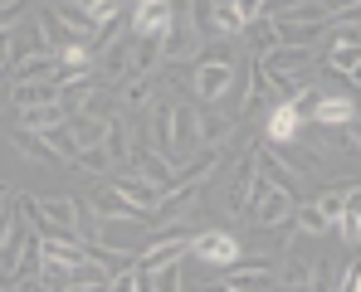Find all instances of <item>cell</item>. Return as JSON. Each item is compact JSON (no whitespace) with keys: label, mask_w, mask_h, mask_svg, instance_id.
Instances as JSON below:
<instances>
[{"label":"cell","mask_w":361,"mask_h":292,"mask_svg":"<svg viewBox=\"0 0 361 292\" xmlns=\"http://www.w3.org/2000/svg\"><path fill=\"white\" fill-rule=\"evenodd\" d=\"M337 234H342V243H357L361 239V205H342V215H337Z\"/></svg>","instance_id":"obj_28"},{"label":"cell","mask_w":361,"mask_h":292,"mask_svg":"<svg viewBox=\"0 0 361 292\" xmlns=\"http://www.w3.org/2000/svg\"><path fill=\"white\" fill-rule=\"evenodd\" d=\"M10 68H15V78H59L63 63L54 49H35V54H15L10 58Z\"/></svg>","instance_id":"obj_14"},{"label":"cell","mask_w":361,"mask_h":292,"mask_svg":"<svg viewBox=\"0 0 361 292\" xmlns=\"http://www.w3.org/2000/svg\"><path fill=\"white\" fill-rule=\"evenodd\" d=\"M103 151H108V156H113V166H118V161H127V156H132V137H127V122H122L118 113L108 117V127H103Z\"/></svg>","instance_id":"obj_19"},{"label":"cell","mask_w":361,"mask_h":292,"mask_svg":"<svg viewBox=\"0 0 361 292\" xmlns=\"http://www.w3.org/2000/svg\"><path fill=\"white\" fill-rule=\"evenodd\" d=\"M0 73H5V68H0Z\"/></svg>","instance_id":"obj_39"},{"label":"cell","mask_w":361,"mask_h":292,"mask_svg":"<svg viewBox=\"0 0 361 292\" xmlns=\"http://www.w3.org/2000/svg\"><path fill=\"white\" fill-rule=\"evenodd\" d=\"M10 146L20 151V156H30V161H39V166H63L59 151L44 141V132H30V127H15L10 132Z\"/></svg>","instance_id":"obj_13"},{"label":"cell","mask_w":361,"mask_h":292,"mask_svg":"<svg viewBox=\"0 0 361 292\" xmlns=\"http://www.w3.org/2000/svg\"><path fill=\"white\" fill-rule=\"evenodd\" d=\"M0 288H15V278H10V273H5V268H0Z\"/></svg>","instance_id":"obj_37"},{"label":"cell","mask_w":361,"mask_h":292,"mask_svg":"<svg viewBox=\"0 0 361 292\" xmlns=\"http://www.w3.org/2000/svg\"><path fill=\"white\" fill-rule=\"evenodd\" d=\"M302 127H307V117H302L298 103H279L274 113H269V146H283V141H293V137H302Z\"/></svg>","instance_id":"obj_10"},{"label":"cell","mask_w":361,"mask_h":292,"mask_svg":"<svg viewBox=\"0 0 361 292\" xmlns=\"http://www.w3.org/2000/svg\"><path fill=\"white\" fill-rule=\"evenodd\" d=\"M200 49H205V54H195L190 93H195L205 108H215V103H220V98L235 88V68H240V63H235V49H230V39H215V44L205 39Z\"/></svg>","instance_id":"obj_1"},{"label":"cell","mask_w":361,"mask_h":292,"mask_svg":"<svg viewBox=\"0 0 361 292\" xmlns=\"http://www.w3.org/2000/svg\"><path fill=\"white\" fill-rule=\"evenodd\" d=\"M357 63H361V49H327V68L342 73V78H357Z\"/></svg>","instance_id":"obj_30"},{"label":"cell","mask_w":361,"mask_h":292,"mask_svg":"<svg viewBox=\"0 0 361 292\" xmlns=\"http://www.w3.org/2000/svg\"><path fill=\"white\" fill-rule=\"evenodd\" d=\"M332 5H337L342 15H352V10H357V0H332Z\"/></svg>","instance_id":"obj_35"},{"label":"cell","mask_w":361,"mask_h":292,"mask_svg":"<svg viewBox=\"0 0 361 292\" xmlns=\"http://www.w3.org/2000/svg\"><path fill=\"white\" fill-rule=\"evenodd\" d=\"M264 15L269 20H307V25H332V15L342 20V10H332L327 0H264Z\"/></svg>","instance_id":"obj_7"},{"label":"cell","mask_w":361,"mask_h":292,"mask_svg":"<svg viewBox=\"0 0 361 292\" xmlns=\"http://www.w3.org/2000/svg\"><path fill=\"white\" fill-rule=\"evenodd\" d=\"M73 234H78V243H103L98 234H103V220L88 210V200H78V215H73Z\"/></svg>","instance_id":"obj_25"},{"label":"cell","mask_w":361,"mask_h":292,"mask_svg":"<svg viewBox=\"0 0 361 292\" xmlns=\"http://www.w3.org/2000/svg\"><path fill=\"white\" fill-rule=\"evenodd\" d=\"M230 10L240 15V25H254L264 15V0H230Z\"/></svg>","instance_id":"obj_31"},{"label":"cell","mask_w":361,"mask_h":292,"mask_svg":"<svg viewBox=\"0 0 361 292\" xmlns=\"http://www.w3.org/2000/svg\"><path fill=\"white\" fill-rule=\"evenodd\" d=\"M279 283H283V288H312V263L288 253V258H283V268H279Z\"/></svg>","instance_id":"obj_26"},{"label":"cell","mask_w":361,"mask_h":292,"mask_svg":"<svg viewBox=\"0 0 361 292\" xmlns=\"http://www.w3.org/2000/svg\"><path fill=\"white\" fill-rule=\"evenodd\" d=\"M279 283V268L274 263H249V268H235L230 263V273H225V292H259V288H274Z\"/></svg>","instance_id":"obj_9"},{"label":"cell","mask_w":361,"mask_h":292,"mask_svg":"<svg viewBox=\"0 0 361 292\" xmlns=\"http://www.w3.org/2000/svg\"><path fill=\"white\" fill-rule=\"evenodd\" d=\"M190 253L205 268H230V263H240V239L230 229H195L190 234Z\"/></svg>","instance_id":"obj_3"},{"label":"cell","mask_w":361,"mask_h":292,"mask_svg":"<svg viewBox=\"0 0 361 292\" xmlns=\"http://www.w3.org/2000/svg\"><path fill=\"white\" fill-rule=\"evenodd\" d=\"M44 141H49V146L59 151V161H63V166H68V156L78 151V141L68 137V127H63V122H54V127H44Z\"/></svg>","instance_id":"obj_29"},{"label":"cell","mask_w":361,"mask_h":292,"mask_svg":"<svg viewBox=\"0 0 361 292\" xmlns=\"http://www.w3.org/2000/svg\"><path fill=\"white\" fill-rule=\"evenodd\" d=\"M35 205L59 224V229H73V215H78V200H68V195H35Z\"/></svg>","instance_id":"obj_21"},{"label":"cell","mask_w":361,"mask_h":292,"mask_svg":"<svg viewBox=\"0 0 361 292\" xmlns=\"http://www.w3.org/2000/svg\"><path fill=\"white\" fill-rule=\"evenodd\" d=\"M88 210H93L103 224H157V215L142 210V205H132L122 190H98V195L88 200Z\"/></svg>","instance_id":"obj_4"},{"label":"cell","mask_w":361,"mask_h":292,"mask_svg":"<svg viewBox=\"0 0 361 292\" xmlns=\"http://www.w3.org/2000/svg\"><path fill=\"white\" fill-rule=\"evenodd\" d=\"M20 10H25V0H0V30H10L20 20Z\"/></svg>","instance_id":"obj_32"},{"label":"cell","mask_w":361,"mask_h":292,"mask_svg":"<svg viewBox=\"0 0 361 292\" xmlns=\"http://www.w3.org/2000/svg\"><path fill=\"white\" fill-rule=\"evenodd\" d=\"M230 137H235V122L220 113H200L195 108V141L200 146H230Z\"/></svg>","instance_id":"obj_15"},{"label":"cell","mask_w":361,"mask_h":292,"mask_svg":"<svg viewBox=\"0 0 361 292\" xmlns=\"http://www.w3.org/2000/svg\"><path fill=\"white\" fill-rule=\"evenodd\" d=\"M113 190H122V195H127L132 205H142V210H157V200H161V185H157V180H147V175H137V171L122 175Z\"/></svg>","instance_id":"obj_16"},{"label":"cell","mask_w":361,"mask_h":292,"mask_svg":"<svg viewBox=\"0 0 361 292\" xmlns=\"http://www.w3.org/2000/svg\"><path fill=\"white\" fill-rule=\"evenodd\" d=\"M200 141H195V108L190 103H176L171 108V161H180V156H190Z\"/></svg>","instance_id":"obj_12"},{"label":"cell","mask_w":361,"mask_h":292,"mask_svg":"<svg viewBox=\"0 0 361 292\" xmlns=\"http://www.w3.org/2000/svg\"><path fill=\"white\" fill-rule=\"evenodd\" d=\"M63 117H68L63 103H39V108H20V127L44 132V127H54V122H63Z\"/></svg>","instance_id":"obj_20"},{"label":"cell","mask_w":361,"mask_h":292,"mask_svg":"<svg viewBox=\"0 0 361 292\" xmlns=\"http://www.w3.org/2000/svg\"><path fill=\"white\" fill-rule=\"evenodd\" d=\"M166 25H171V0H132L127 5V34L161 39Z\"/></svg>","instance_id":"obj_5"},{"label":"cell","mask_w":361,"mask_h":292,"mask_svg":"<svg viewBox=\"0 0 361 292\" xmlns=\"http://www.w3.org/2000/svg\"><path fill=\"white\" fill-rule=\"evenodd\" d=\"M254 171H259V166H254V146H249L240 161H235L230 185H225V200H220L230 220H249V185H254Z\"/></svg>","instance_id":"obj_6"},{"label":"cell","mask_w":361,"mask_h":292,"mask_svg":"<svg viewBox=\"0 0 361 292\" xmlns=\"http://www.w3.org/2000/svg\"><path fill=\"white\" fill-rule=\"evenodd\" d=\"M293 205H298V195H288L283 185H274L264 171H254V185H249V224L254 229H283V224H293Z\"/></svg>","instance_id":"obj_2"},{"label":"cell","mask_w":361,"mask_h":292,"mask_svg":"<svg viewBox=\"0 0 361 292\" xmlns=\"http://www.w3.org/2000/svg\"><path fill=\"white\" fill-rule=\"evenodd\" d=\"M49 10L59 15L68 30H78L83 39H93V30H98V25H93V15H88V5H78V0H63V5H49Z\"/></svg>","instance_id":"obj_22"},{"label":"cell","mask_w":361,"mask_h":292,"mask_svg":"<svg viewBox=\"0 0 361 292\" xmlns=\"http://www.w3.org/2000/svg\"><path fill=\"white\" fill-rule=\"evenodd\" d=\"M78 5H98V0H78Z\"/></svg>","instance_id":"obj_38"},{"label":"cell","mask_w":361,"mask_h":292,"mask_svg":"<svg viewBox=\"0 0 361 292\" xmlns=\"http://www.w3.org/2000/svg\"><path fill=\"white\" fill-rule=\"evenodd\" d=\"M147 288H185L180 283V258H161V263H142Z\"/></svg>","instance_id":"obj_23"},{"label":"cell","mask_w":361,"mask_h":292,"mask_svg":"<svg viewBox=\"0 0 361 292\" xmlns=\"http://www.w3.org/2000/svg\"><path fill=\"white\" fill-rule=\"evenodd\" d=\"M337 288H342V292H357L361 288V273H357V268H342V273H337Z\"/></svg>","instance_id":"obj_33"},{"label":"cell","mask_w":361,"mask_h":292,"mask_svg":"<svg viewBox=\"0 0 361 292\" xmlns=\"http://www.w3.org/2000/svg\"><path fill=\"white\" fill-rule=\"evenodd\" d=\"M63 127H68V137H73L78 146H98V141H103V127H108V117L68 113V117H63Z\"/></svg>","instance_id":"obj_17"},{"label":"cell","mask_w":361,"mask_h":292,"mask_svg":"<svg viewBox=\"0 0 361 292\" xmlns=\"http://www.w3.org/2000/svg\"><path fill=\"white\" fill-rule=\"evenodd\" d=\"M68 166H73V171H88V175H103L108 166H113V156H108L103 141H98V146H78V151L68 156Z\"/></svg>","instance_id":"obj_24"},{"label":"cell","mask_w":361,"mask_h":292,"mask_svg":"<svg viewBox=\"0 0 361 292\" xmlns=\"http://www.w3.org/2000/svg\"><path fill=\"white\" fill-rule=\"evenodd\" d=\"M200 34L190 30V20L180 15L176 20V10H171V25H166V34H161V58H171V63H185V58H195L200 54Z\"/></svg>","instance_id":"obj_8"},{"label":"cell","mask_w":361,"mask_h":292,"mask_svg":"<svg viewBox=\"0 0 361 292\" xmlns=\"http://www.w3.org/2000/svg\"><path fill=\"white\" fill-rule=\"evenodd\" d=\"M5 200H10V185L0 180V220H5Z\"/></svg>","instance_id":"obj_36"},{"label":"cell","mask_w":361,"mask_h":292,"mask_svg":"<svg viewBox=\"0 0 361 292\" xmlns=\"http://www.w3.org/2000/svg\"><path fill=\"white\" fill-rule=\"evenodd\" d=\"M10 58H15V39L10 30H0V68H10Z\"/></svg>","instance_id":"obj_34"},{"label":"cell","mask_w":361,"mask_h":292,"mask_svg":"<svg viewBox=\"0 0 361 292\" xmlns=\"http://www.w3.org/2000/svg\"><path fill=\"white\" fill-rule=\"evenodd\" d=\"M132 171L147 175V180H157L161 190H171L176 185V171H171V156H161V151H152V146H132Z\"/></svg>","instance_id":"obj_11"},{"label":"cell","mask_w":361,"mask_h":292,"mask_svg":"<svg viewBox=\"0 0 361 292\" xmlns=\"http://www.w3.org/2000/svg\"><path fill=\"white\" fill-rule=\"evenodd\" d=\"M190 30L200 34V39H215V0H190Z\"/></svg>","instance_id":"obj_27"},{"label":"cell","mask_w":361,"mask_h":292,"mask_svg":"<svg viewBox=\"0 0 361 292\" xmlns=\"http://www.w3.org/2000/svg\"><path fill=\"white\" fill-rule=\"evenodd\" d=\"M293 229L322 239V234H332V220L322 215V205H317V200H298V205H293Z\"/></svg>","instance_id":"obj_18"}]
</instances>
